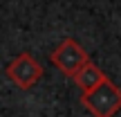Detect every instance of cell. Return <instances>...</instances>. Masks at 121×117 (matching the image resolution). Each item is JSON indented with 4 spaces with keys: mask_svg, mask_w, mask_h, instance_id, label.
<instances>
[{
    "mask_svg": "<svg viewBox=\"0 0 121 117\" xmlns=\"http://www.w3.org/2000/svg\"><path fill=\"white\" fill-rule=\"evenodd\" d=\"M81 104L94 117H112L121 110V88L114 86L108 77L90 92H83Z\"/></svg>",
    "mask_w": 121,
    "mask_h": 117,
    "instance_id": "1",
    "label": "cell"
},
{
    "mask_svg": "<svg viewBox=\"0 0 121 117\" xmlns=\"http://www.w3.org/2000/svg\"><path fill=\"white\" fill-rule=\"evenodd\" d=\"M7 79L20 90H29L43 79V65L34 59V54L22 52L16 59H11V63L7 65Z\"/></svg>",
    "mask_w": 121,
    "mask_h": 117,
    "instance_id": "2",
    "label": "cell"
},
{
    "mask_svg": "<svg viewBox=\"0 0 121 117\" xmlns=\"http://www.w3.org/2000/svg\"><path fill=\"white\" fill-rule=\"evenodd\" d=\"M49 61H52V63L56 65L63 74L74 77V74H76L78 70L90 61V56H87V52H85V50H83L74 38H63L56 47L52 50Z\"/></svg>",
    "mask_w": 121,
    "mask_h": 117,
    "instance_id": "3",
    "label": "cell"
},
{
    "mask_svg": "<svg viewBox=\"0 0 121 117\" xmlns=\"http://www.w3.org/2000/svg\"><path fill=\"white\" fill-rule=\"evenodd\" d=\"M72 79H74V83L81 88V92H90V90H94V88L105 79V72L99 68V65H94L92 61H87Z\"/></svg>",
    "mask_w": 121,
    "mask_h": 117,
    "instance_id": "4",
    "label": "cell"
}]
</instances>
